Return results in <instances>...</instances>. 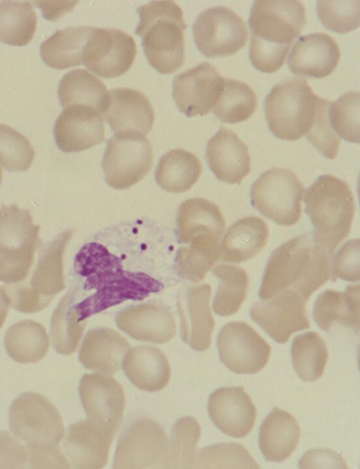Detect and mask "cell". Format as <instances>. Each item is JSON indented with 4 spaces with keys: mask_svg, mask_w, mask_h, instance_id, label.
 Returning a JSON list of instances; mask_svg holds the SVG:
<instances>
[{
    "mask_svg": "<svg viewBox=\"0 0 360 469\" xmlns=\"http://www.w3.org/2000/svg\"><path fill=\"white\" fill-rule=\"evenodd\" d=\"M76 273L85 278L84 289L92 295L75 304L82 321L127 300L141 301L163 289V284L151 276L124 269L121 259L103 245H84L74 261Z\"/></svg>",
    "mask_w": 360,
    "mask_h": 469,
    "instance_id": "1",
    "label": "cell"
},
{
    "mask_svg": "<svg viewBox=\"0 0 360 469\" xmlns=\"http://www.w3.org/2000/svg\"><path fill=\"white\" fill-rule=\"evenodd\" d=\"M332 254L314 233L295 236L275 249L267 262L259 295L267 300L290 289L305 301L330 276Z\"/></svg>",
    "mask_w": 360,
    "mask_h": 469,
    "instance_id": "2",
    "label": "cell"
},
{
    "mask_svg": "<svg viewBox=\"0 0 360 469\" xmlns=\"http://www.w3.org/2000/svg\"><path fill=\"white\" fill-rule=\"evenodd\" d=\"M306 23L305 7L300 1H255L248 20L252 65L266 73L279 70Z\"/></svg>",
    "mask_w": 360,
    "mask_h": 469,
    "instance_id": "3",
    "label": "cell"
},
{
    "mask_svg": "<svg viewBox=\"0 0 360 469\" xmlns=\"http://www.w3.org/2000/svg\"><path fill=\"white\" fill-rule=\"evenodd\" d=\"M140 20L135 33L142 38L144 53L161 74H171L184 62L186 24L179 5L171 0L152 1L138 8Z\"/></svg>",
    "mask_w": 360,
    "mask_h": 469,
    "instance_id": "4",
    "label": "cell"
},
{
    "mask_svg": "<svg viewBox=\"0 0 360 469\" xmlns=\"http://www.w3.org/2000/svg\"><path fill=\"white\" fill-rule=\"evenodd\" d=\"M304 202L316 238L333 255L350 232L355 212L352 189L341 179L322 175L306 190Z\"/></svg>",
    "mask_w": 360,
    "mask_h": 469,
    "instance_id": "5",
    "label": "cell"
},
{
    "mask_svg": "<svg viewBox=\"0 0 360 469\" xmlns=\"http://www.w3.org/2000/svg\"><path fill=\"white\" fill-rule=\"evenodd\" d=\"M317 99L304 79L290 77L275 84L264 101L270 131L281 139H301L311 127Z\"/></svg>",
    "mask_w": 360,
    "mask_h": 469,
    "instance_id": "6",
    "label": "cell"
},
{
    "mask_svg": "<svg viewBox=\"0 0 360 469\" xmlns=\"http://www.w3.org/2000/svg\"><path fill=\"white\" fill-rule=\"evenodd\" d=\"M304 188L290 169L274 167L262 173L250 188L251 204L281 226L295 224L302 213Z\"/></svg>",
    "mask_w": 360,
    "mask_h": 469,
    "instance_id": "7",
    "label": "cell"
},
{
    "mask_svg": "<svg viewBox=\"0 0 360 469\" xmlns=\"http://www.w3.org/2000/svg\"><path fill=\"white\" fill-rule=\"evenodd\" d=\"M10 428L27 449L57 446L64 435L62 418L46 398L34 392L20 394L8 414Z\"/></svg>",
    "mask_w": 360,
    "mask_h": 469,
    "instance_id": "8",
    "label": "cell"
},
{
    "mask_svg": "<svg viewBox=\"0 0 360 469\" xmlns=\"http://www.w3.org/2000/svg\"><path fill=\"white\" fill-rule=\"evenodd\" d=\"M168 453L169 442L163 428L153 420L139 418L121 433L113 468H167Z\"/></svg>",
    "mask_w": 360,
    "mask_h": 469,
    "instance_id": "9",
    "label": "cell"
},
{
    "mask_svg": "<svg viewBox=\"0 0 360 469\" xmlns=\"http://www.w3.org/2000/svg\"><path fill=\"white\" fill-rule=\"evenodd\" d=\"M150 141L142 135L115 134L107 142L102 167L107 184L125 189L142 180L153 165Z\"/></svg>",
    "mask_w": 360,
    "mask_h": 469,
    "instance_id": "10",
    "label": "cell"
},
{
    "mask_svg": "<svg viewBox=\"0 0 360 469\" xmlns=\"http://www.w3.org/2000/svg\"><path fill=\"white\" fill-rule=\"evenodd\" d=\"M192 29L197 48L207 58L233 55L245 46L248 38L244 20L224 6L202 11Z\"/></svg>",
    "mask_w": 360,
    "mask_h": 469,
    "instance_id": "11",
    "label": "cell"
},
{
    "mask_svg": "<svg viewBox=\"0 0 360 469\" xmlns=\"http://www.w3.org/2000/svg\"><path fill=\"white\" fill-rule=\"evenodd\" d=\"M221 361L231 371L254 374L267 364L271 347L249 324L242 321L226 323L217 337Z\"/></svg>",
    "mask_w": 360,
    "mask_h": 469,
    "instance_id": "12",
    "label": "cell"
},
{
    "mask_svg": "<svg viewBox=\"0 0 360 469\" xmlns=\"http://www.w3.org/2000/svg\"><path fill=\"white\" fill-rule=\"evenodd\" d=\"M136 54V42L127 32L95 27L84 48L82 63L99 77L115 78L131 67Z\"/></svg>",
    "mask_w": 360,
    "mask_h": 469,
    "instance_id": "13",
    "label": "cell"
},
{
    "mask_svg": "<svg viewBox=\"0 0 360 469\" xmlns=\"http://www.w3.org/2000/svg\"><path fill=\"white\" fill-rule=\"evenodd\" d=\"M306 302L296 292L283 290L251 307V319L278 343H285L291 335L310 327Z\"/></svg>",
    "mask_w": 360,
    "mask_h": 469,
    "instance_id": "14",
    "label": "cell"
},
{
    "mask_svg": "<svg viewBox=\"0 0 360 469\" xmlns=\"http://www.w3.org/2000/svg\"><path fill=\"white\" fill-rule=\"evenodd\" d=\"M79 392L89 420L114 437L125 406L122 385L109 376L86 373L79 382Z\"/></svg>",
    "mask_w": 360,
    "mask_h": 469,
    "instance_id": "15",
    "label": "cell"
},
{
    "mask_svg": "<svg viewBox=\"0 0 360 469\" xmlns=\"http://www.w3.org/2000/svg\"><path fill=\"white\" fill-rule=\"evenodd\" d=\"M224 77L209 63H202L178 75L172 83V96L187 117L207 115L222 90Z\"/></svg>",
    "mask_w": 360,
    "mask_h": 469,
    "instance_id": "16",
    "label": "cell"
},
{
    "mask_svg": "<svg viewBox=\"0 0 360 469\" xmlns=\"http://www.w3.org/2000/svg\"><path fill=\"white\" fill-rule=\"evenodd\" d=\"M115 134L146 136L153 128V108L146 96L130 88H116L108 92L102 110Z\"/></svg>",
    "mask_w": 360,
    "mask_h": 469,
    "instance_id": "17",
    "label": "cell"
},
{
    "mask_svg": "<svg viewBox=\"0 0 360 469\" xmlns=\"http://www.w3.org/2000/svg\"><path fill=\"white\" fill-rule=\"evenodd\" d=\"M209 416L224 433L236 438L248 435L254 427L257 409L243 387H223L210 396Z\"/></svg>",
    "mask_w": 360,
    "mask_h": 469,
    "instance_id": "18",
    "label": "cell"
},
{
    "mask_svg": "<svg viewBox=\"0 0 360 469\" xmlns=\"http://www.w3.org/2000/svg\"><path fill=\"white\" fill-rule=\"evenodd\" d=\"M54 136L58 148L65 153L84 150L102 143L105 127L101 113L89 106L67 108L56 121Z\"/></svg>",
    "mask_w": 360,
    "mask_h": 469,
    "instance_id": "19",
    "label": "cell"
},
{
    "mask_svg": "<svg viewBox=\"0 0 360 469\" xmlns=\"http://www.w3.org/2000/svg\"><path fill=\"white\" fill-rule=\"evenodd\" d=\"M212 290L209 284L190 287L178 298L181 335L194 350L205 351L211 345L214 320L210 308Z\"/></svg>",
    "mask_w": 360,
    "mask_h": 469,
    "instance_id": "20",
    "label": "cell"
},
{
    "mask_svg": "<svg viewBox=\"0 0 360 469\" xmlns=\"http://www.w3.org/2000/svg\"><path fill=\"white\" fill-rule=\"evenodd\" d=\"M205 157L215 176L226 183L240 184L251 170L248 146L224 126L208 141Z\"/></svg>",
    "mask_w": 360,
    "mask_h": 469,
    "instance_id": "21",
    "label": "cell"
},
{
    "mask_svg": "<svg viewBox=\"0 0 360 469\" xmlns=\"http://www.w3.org/2000/svg\"><path fill=\"white\" fill-rule=\"evenodd\" d=\"M340 59L338 43L326 33L315 32L297 39L289 54L288 64L294 75L322 78L335 70Z\"/></svg>",
    "mask_w": 360,
    "mask_h": 469,
    "instance_id": "22",
    "label": "cell"
},
{
    "mask_svg": "<svg viewBox=\"0 0 360 469\" xmlns=\"http://www.w3.org/2000/svg\"><path fill=\"white\" fill-rule=\"evenodd\" d=\"M115 321L120 329L134 339L154 343L169 342L176 333L172 313L158 303H143L119 312Z\"/></svg>",
    "mask_w": 360,
    "mask_h": 469,
    "instance_id": "23",
    "label": "cell"
},
{
    "mask_svg": "<svg viewBox=\"0 0 360 469\" xmlns=\"http://www.w3.org/2000/svg\"><path fill=\"white\" fill-rule=\"evenodd\" d=\"M114 437L92 421L80 420L68 428L64 446L75 468H103Z\"/></svg>",
    "mask_w": 360,
    "mask_h": 469,
    "instance_id": "24",
    "label": "cell"
},
{
    "mask_svg": "<svg viewBox=\"0 0 360 469\" xmlns=\"http://www.w3.org/2000/svg\"><path fill=\"white\" fill-rule=\"evenodd\" d=\"M130 345L121 334L109 328L89 330L82 344L79 359L86 368L105 375L117 373Z\"/></svg>",
    "mask_w": 360,
    "mask_h": 469,
    "instance_id": "25",
    "label": "cell"
},
{
    "mask_svg": "<svg viewBox=\"0 0 360 469\" xmlns=\"http://www.w3.org/2000/svg\"><path fill=\"white\" fill-rule=\"evenodd\" d=\"M122 368L135 386L148 392L163 389L171 375L169 363L164 353L146 345L129 349L124 357Z\"/></svg>",
    "mask_w": 360,
    "mask_h": 469,
    "instance_id": "26",
    "label": "cell"
},
{
    "mask_svg": "<svg viewBox=\"0 0 360 469\" xmlns=\"http://www.w3.org/2000/svg\"><path fill=\"white\" fill-rule=\"evenodd\" d=\"M269 228L264 219L250 216L233 223L220 245L219 259L239 264L257 256L266 246Z\"/></svg>",
    "mask_w": 360,
    "mask_h": 469,
    "instance_id": "27",
    "label": "cell"
},
{
    "mask_svg": "<svg viewBox=\"0 0 360 469\" xmlns=\"http://www.w3.org/2000/svg\"><path fill=\"white\" fill-rule=\"evenodd\" d=\"M72 231L60 233L41 252L28 288L47 304L54 296L64 290L63 255Z\"/></svg>",
    "mask_w": 360,
    "mask_h": 469,
    "instance_id": "28",
    "label": "cell"
},
{
    "mask_svg": "<svg viewBox=\"0 0 360 469\" xmlns=\"http://www.w3.org/2000/svg\"><path fill=\"white\" fill-rule=\"evenodd\" d=\"M300 437L297 420L287 411L275 407L260 427L259 448L267 461L281 462L296 449Z\"/></svg>",
    "mask_w": 360,
    "mask_h": 469,
    "instance_id": "29",
    "label": "cell"
},
{
    "mask_svg": "<svg viewBox=\"0 0 360 469\" xmlns=\"http://www.w3.org/2000/svg\"><path fill=\"white\" fill-rule=\"evenodd\" d=\"M313 317L320 328L330 330L335 322L359 329V285L351 284L342 292L328 289L320 293L313 307Z\"/></svg>",
    "mask_w": 360,
    "mask_h": 469,
    "instance_id": "30",
    "label": "cell"
},
{
    "mask_svg": "<svg viewBox=\"0 0 360 469\" xmlns=\"http://www.w3.org/2000/svg\"><path fill=\"white\" fill-rule=\"evenodd\" d=\"M177 236L186 244L198 236L222 238L225 230L223 215L214 203L201 198H192L181 204L176 218Z\"/></svg>",
    "mask_w": 360,
    "mask_h": 469,
    "instance_id": "31",
    "label": "cell"
},
{
    "mask_svg": "<svg viewBox=\"0 0 360 469\" xmlns=\"http://www.w3.org/2000/svg\"><path fill=\"white\" fill-rule=\"evenodd\" d=\"M94 29L91 26H75L58 30L41 44L42 60L58 70L81 65L84 48Z\"/></svg>",
    "mask_w": 360,
    "mask_h": 469,
    "instance_id": "32",
    "label": "cell"
},
{
    "mask_svg": "<svg viewBox=\"0 0 360 469\" xmlns=\"http://www.w3.org/2000/svg\"><path fill=\"white\" fill-rule=\"evenodd\" d=\"M39 227L30 212L15 205L0 209V252H35L40 243Z\"/></svg>",
    "mask_w": 360,
    "mask_h": 469,
    "instance_id": "33",
    "label": "cell"
},
{
    "mask_svg": "<svg viewBox=\"0 0 360 469\" xmlns=\"http://www.w3.org/2000/svg\"><path fill=\"white\" fill-rule=\"evenodd\" d=\"M202 172L198 158L184 149L176 148L160 158L156 171V183L164 190L183 193L190 189Z\"/></svg>",
    "mask_w": 360,
    "mask_h": 469,
    "instance_id": "34",
    "label": "cell"
},
{
    "mask_svg": "<svg viewBox=\"0 0 360 469\" xmlns=\"http://www.w3.org/2000/svg\"><path fill=\"white\" fill-rule=\"evenodd\" d=\"M106 86L98 78L83 69L66 73L59 83L58 95L63 108L84 105L100 113L108 96Z\"/></svg>",
    "mask_w": 360,
    "mask_h": 469,
    "instance_id": "35",
    "label": "cell"
},
{
    "mask_svg": "<svg viewBox=\"0 0 360 469\" xmlns=\"http://www.w3.org/2000/svg\"><path fill=\"white\" fill-rule=\"evenodd\" d=\"M4 344L8 354L23 364L39 361L49 347L46 329L32 320L20 321L11 326L6 333Z\"/></svg>",
    "mask_w": 360,
    "mask_h": 469,
    "instance_id": "36",
    "label": "cell"
},
{
    "mask_svg": "<svg viewBox=\"0 0 360 469\" xmlns=\"http://www.w3.org/2000/svg\"><path fill=\"white\" fill-rule=\"evenodd\" d=\"M76 295V289H70L51 316V341L55 350L60 354H70L76 350L85 329L86 321H80L75 308Z\"/></svg>",
    "mask_w": 360,
    "mask_h": 469,
    "instance_id": "37",
    "label": "cell"
},
{
    "mask_svg": "<svg viewBox=\"0 0 360 469\" xmlns=\"http://www.w3.org/2000/svg\"><path fill=\"white\" fill-rule=\"evenodd\" d=\"M37 18L27 1L0 2V41L11 46H25L37 29Z\"/></svg>",
    "mask_w": 360,
    "mask_h": 469,
    "instance_id": "38",
    "label": "cell"
},
{
    "mask_svg": "<svg viewBox=\"0 0 360 469\" xmlns=\"http://www.w3.org/2000/svg\"><path fill=\"white\" fill-rule=\"evenodd\" d=\"M257 107V94L249 85L225 77L221 94L212 110L220 121L236 124L249 119Z\"/></svg>",
    "mask_w": 360,
    "mask_h": 469,
    "instance_id": "39",
    "label": "cell"
},
{
    "mask_svg": "<svg viewBox=\"0 0 360 469\" xmlns=\"http://www.w3.org/2000/svg\"><path fill=\"white\" fill-rule=\"evenodd\" d=\"M219 285L212 302L214 311L221 316L236 314L247 295L249 278L243 268L220 264L212 268Z\"/></svg>",
    "mask_w": 360,
    "mask_h": 469,
    "instance_id": "40",
    "label": "cell"
},
{
    "mask_svg": "<svg viewBox=\"0 0 360 469\" xmlns=\"http://www.w3.org/2000/svg\"><path fill=\"white\" fill-rule=\"evenodd\" d=\"M328 356L326 344L319 333L309 331L293 339L292 362L302 380L307 382L318 380L323 373Z\"/></svg>",
    "mask_w": 360,
    "mask_h": 469,
    "instance_id": "41",
    "label": "cell"
},
{
    "mask_svg": "<svg viewBox=\"0 0 360 469\" xmlns=\"http://www.w3.org/2000/svg\"><path fill=\"white\" fill-rule=\"evenodd\" d=\"M200 437V426L191 417H184L172 426L167 468H192Z\"/></svg>",
    "mask_w": 360,
    "mask_h": 469,
    "instance_id": "42",
    "label": "cell"
},
{
    "mask_svg": "<svg viewBox=\"0 0 360 469\" xmlns=\"http://www.w3.org/2000/svg\"><path fill=\"white\" fill-rule=\"evenodd\" d=\"M194 468H259L251 454L238 443H222L203 448L195 456Z\"/></svg>",
    "mask_w": 360,
    "mask_h": 469,
    "instance_id": "43",
    "label": "cell"
},
{
    "mask_svg": "<svg viewBox=\"0 0 360 469\" xmlns=\"http://www.w3.org/2000/svg\"><path fill=\"white\" fill-rule=\"evenodd\" d=\"M359 91H347L336 101L331 102L328 117L330 124L338 136L347 141L359 143Z\"/></svg>",
    "mask_w": 360,
    "mask_h": 469,
    "instance_id": "44",
    "label": "cell"
},
{
    "mask_svg": "<svg viewBox=\"0 0 360 469\" xmlns=\"http://www.w3.org/2000/svg\"><path fill=\"white\" fill-rule=\"evenodd\" d=\"M34 157L29 140L8 125L0 124V163L9 172H25Z\"/></svg>",
    "mask_w": 360,
    "mask_h": 469,
    "instance_id": "45",
    "label": "cell"
},
{
    "mask_svg": "<svg viewBox=\"0 0 360 469\" xmlns=\"http://www.w3.org/2000/svg\"><path fill=\"white\" fill-rule=\"evenodd\" d=\"M359 0L318 1L317 15L326 29L340 34L347 33L359 26Z\"/></svg>",
    "mask_w": 360,
    "mask_h": 469,
    "instance_id": "46",
    "label": "cell"
},
{
    "mask_svg": "<svg viewBox=\"0 0 360 469\" xmlns=\"http://www.w3.org/2000/svg\"><path fill=\"white\" fill-rule=\"evenodd\" d=\"M219 256L220 249L186 244L177 251V271L182 278L198 283L212 269Z\"/></svg>",
    "mask_w": 360,
    "mask_h": 469,
    "instance_id": "47",
    "label": "cell"
},
{
    "mask_svg": "<svg viewBox=\"0 0 360 469\" xmlns=\"http://www.w3.org/2000/svg\"><path fill=\"white\" fill-rule=\"evenodd\" d=\"M331 102L318 96L314 122L305 135L310 143L328 159L336 158L340 145V138L329 121L328 110Z\"/></svg>",
    "mask_w": 360,
    "mask_h": 469,
    "instance_id": "48",
    "label": "cell"
},
{
    "mask_svg": "<svg viewBox=\"0 0 360 469\" xmlns=\"http://www.w3.org/2000/svg\"><path fill=\"white\" fill-rule=\"evenodd\" d=\"M359 239L347 240L333 257L330 270L333 281L338 278L347 281H359L360 279Z\"/></svg>",
    "mask_w": 360,
    "mask_h": 469,
    "instance_id": "49",
    "label": "cell"
},
{
    "mask_svg": "<svg viewBox=\"0 0 360 469\" xmlns=\"http://www.w3.org/2000/svg\"><path fill=\"white\" fill-rule=\"evenodd\" d=\"M34 252H0V281H22L32 266Z\"/></svg>",
    "mask_w": 360,
    "mask_h": 469,
    "instance_id": "50",
    "label": "cell"
},
{
    "mask_svg": "<svg viewBox=\"0 0 360 469\" xmlns=\"http://www.w3.org/2000/svg\"><path fill=\"white\" fill-rule=\"evenodd\" d=\"M27 450L8 432L0 431V468H24L28 462Z\"/></svg>",
    "mask_w": 360,
    "mask_h": 469,
    "instance_id": "51",
    "label": "cell"
},
{
    "mask_svg": "<svg viewBox=\"0 0 360 469\" xmlns=\"http://www.w3.org/2000/svg\"><path fill=\"white\" fill-rule=\"evenodd\" d=\"M30 464L34 468H68L67 459L58 446L27 449Z\"/></svg>",
    "mask_w": 360,
    "mask_h": 469,
    "instance_id": "52",
    "label": "cell"
},
{
    "mask_svg": "<svg viewBox=\"0 0 360 469\" xmlns=\"http://www.w3.org/2000/svg\"><path fill=\"white\" fill-rule=\"evenodd\" d=\"M300 468H347L343 458L329 449H311L299 463Z\"/></svg>",
    "mask_w": 360,
    "mask_h": 469,
    "instance_id": "53",
    "label": "cell"
},
{
    "mask_svg": "<svg viewBox=\"0 0 360 469\" xmlns=\"http://www.w3.org/2000/svg\"><path fill=\"white\" fill-rule=\"evenodd\" d=\"M41 9L44 18L50 20H56L68 12L71 11L77 1H34Z\"/></svg>",
    "mask_w": 360,
    "mask_h": 469,
    "instance_id": "54",
    "label": "cell"
},
{
    "mask_svg": "<svg viewBox=\"0 0 360 469\" xmlns=\"http://www.w3.org/2000/svg\"><path fill=\"white\" fill-rule=\"evenodd\" d=\"M8 303L2 288H0V328L2 327L8 313Z\"/></svg>",
    "mask_w": 360,
    "mask_h": 469,
    "instance_id": "55",
    "label": "cell"
},
{
    "mask_svg": "<svg viewBox=\"0 0 360 469\" xmlns=\"http://www.w3.org/2000/svg\"><path fill=\"white\" fill-rule=\"evenodd\" d=\"M1 177H2V170H1V168L0 167V184H1Z\"/></svg>",
    "mask_w": 360,
    "mask_h": 469,
    "instance_id": "56",
    "label": "cell"
}]
</instances>
